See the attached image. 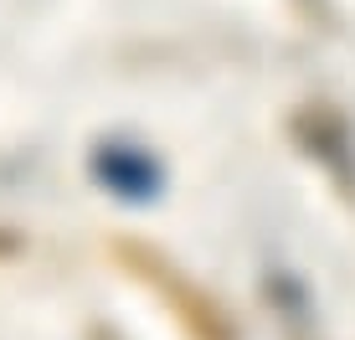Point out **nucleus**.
<instances>
[{
	"instance_id": "obj_1",
	"label": "nucleus",
	"mask_w": 355,
	"mask_h": 340,
	"mask_svg": "<svg viewBox=\"0 0 355 340\" xmlns=\"http://www.w3.org/2000/svg\"><path fill=\"white\" fill-rule=\"evenodd\" d=\"M98 170H103V180H108L114 191H124V196H155V170H150V160L119 150V144L98 160Z\"/></svg>"
}]
</instances>
